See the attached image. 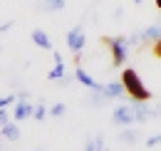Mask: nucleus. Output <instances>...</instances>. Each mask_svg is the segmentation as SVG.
<instances>
[{"mask_svg": "<svg viewBox=\"0 0 161 151\" xmlns=\"http://www.w3.org/2000/svg\"><path fill=\"white\" fill-rule=\"evenodd\" d=\"M126 94V87H124V82H109L104 89H102V97L104 99H119V97Z\"/></svg>", "mask_w": 161, "mask_h": 151, "instance_id": "obj_5", "label": "nucleus"}, {"mask_svg": "<svg viewBox=\"0 0 161 151\" xmlns=\"http://www.w3.org/2000/svg\"><path fill=\"white\" fill-rule=\"evenodd\" d=\"M67 45H69V50H72L75 55L82 52V47L87 45V35H84V27H82V25H75V27L67 32Z\"/></svg>", "mask_w": 161, "mask_h": 151, "instance_id": "obj_4", "label": "nucleus"}, {"mask_svg": "<svg viewBox=\"0 0 161 151\" xmlns=\"http://www.w3.org/2000/svg\"><path fill=\"white\" fill-rule=\"evenodd\" d=\"M102 42L112 50V62H114V67H121V64L126 62V55H129V42H126V37H104Z\"/></svg>", "mask_w": 161, "mask_h": 151, "instance_id": "obj_2", "label": "nucleus"}, {"mask_svg": "<svg viewBox=\"0 0 161 151\" xmlns=\"http://www.w3.org/2000/svg\"><path fill=\"white\" fill-rule=\"evenodd\" d=\"M151 50H154V55L161 59V40H156V42H154V47H151Z\"/></svg>", "mask_w": 161, "mask_h": 151, "instance_id": "obj_20", "label": "nucleus"}, {"mask_svg": "<svg viewBox=\"0 0 161 151\" xmlns=\"http://www.w3.org/2000/svg\"><path fill=\"white\" fill-rule=\"evenodd\" d=\"M10 121V114H8V107H0V126H5Z\"/></svg>", "mask_w": 161, "mask_h": 151, "instance_id": "obj_17", "label": "nucleus"}, {"mask_svg": "<svg viewBox=\"0 0 161 151\" xmlns=\"http://www.w3.org/2000/svg\"><path fill=\"white\" fill-rule=\"evenodd\" d=\"M32 114H35V107H32V104H27V102H18L15 109H13V119H15V121H25V119H30Z\"/></svg>", "mask_w": 161, "mask_h": 151, "instance_id": "obj_6", "label": "nucleus"}, {"mask_svg": "<svg viewBox=\"0 0 161 151\" xmlns=\"http://www.w3.org/2000/svg\"><path fill=\"white\" fill-rule=\"evenodd\" d=\"M0 131H3V136H5L8 141H18V139H20V129H18V124H13V121H8L5 126H0Z\"/></svg>", "mask_w": 161, "mask_h": 151, "instance_id": "obj_12", "label": "nucleus"}, {"mask_svg": "<svg viewBox=\"0 0 161 151\" xmlns=\"http://www.w3.org/2000/svg\"><path fill=\"white\" fill-rule=\"evenodd\" d=\"M45 114H47V109H45L42 104H37V107H35V114H32V119H37V121H42V119H45Z\"/></svg>", "mask_w": 161, "mask_h": 151, "instance_id": "obj_15", "label": "nucleus"}, {"mask_svg": "<svg viewBox=\"0 0 161 151\" xmlns=\"http://www.w3.org/2000/svg\"><path fill=\"white\" fill-rule=\"evenodd\" d=\"M159 144H161V134H154V136L146 139V146H149V149H154V146H159Z\"/></svg>", "mask_w": 161, "mask_h": 151, "instance_id": "obj_16", "label": "nucleus"}, {"mask_svg": "<svg viewBox=\"0 0 161 151\" xmlns=\"http://www.w3.org/2000/svg\"><path fill=\"white\" fill-rule=\"evenodd\" d=\"M121 82H124V87H126V94L131 97L134 102H149V99H151V92L144 87V82H141V77L136 75V70L126 67V70L121 72Z\"/></svg>", "mask_w": 161, "mask_h": 151, "instance_id": "obj_1", "label": "nucleus"}, {"mask_svg": "<svg viewBox=\"0 0 161 151\" xmlns=\"http://www.w3.org/2000/svg\"><path fill=\"white\" fill-rule=\"evenodd\" d=\"M114 124L117 126H131L136 124V114H134V104H121L114 109Z\"/></svg>", "mask_w": 161, "mask_h": 151, "instance_id": "obj_3", "label": "nucleus"}, {"mask_svg": "<svg viewBox=\"0 0 161 151\" xmlns=\"http://www.w3.org/2000/svg\"><path fill=\"white\" fill-rule=\"evenodd\" d=\"M154 3H156V8H159V10H161V0H154Z\"/></svg>", "mask_w": 161, "mask_h": 151, "instance_id": "obj_23", "label": "nucleus"}, {"mask_svg": "<svg viewBox=\"0 0 161 151\" xmlns=\"http://www.w3.org/2000/svg\"><path fill=\"white\" fill-rule=\"evenodd\" d=\"M119 139H121V141H129V144H131V141H136V139H139V134L134 131V129H124V131L119 134Z\"/></svg>", "mask_w": 161, "mask_h": 151, "instance_id": "obj_14", "label": "nucleus"}, {"mask_svg": "<svg viewBox=\"0 0 161 151\" xmlns=\"http://www.w3.org/2000/svg\"><path fill=\"white\" fill-rule=\"evenodd\" d=\"M37 151H40V149H37Z\"/></svg>", "mask_w": 161, "mask_h": 151, "instance_id": "obj_25", "label": "nucleus"}, {"mask_svg": "<svg viewBox=\"0 0 161 151\" xmlns=\"http://www.w3.org/2000/svg\"><path fill=\"white\" fill-rule=\"evenodd\" d=\"M32 42L40 47V50H52V40L45 30H32Z\"/></svg>", "mask_w": 161, "mask_h": 151, "instance_id": "obj_9", "label": "nucleus"}, {"mask_svg": "<svg viewBox=\"0 0 161 151\" xmlns=\"http://www.w3.org/2000/svg\"><path fill=\"white\" fill-rule=\"evenodd\" d=\"M75 77L80 79V82L84 84V87H87V89H94V92H102V89H104V87H102V84H97L92 77H89L87 72H84V70H82V67H77V70H75Z\"/></svg>", "mask_w": 161, "mask_h": 151, "instance_id": "obj_8", "label": "nucleus"}, {"mask_svg": "<svg viewBox=\"0 0 161 151\" xmlns=\"http://www.w3.org/2000/svg\"><path fill=\"white\" fill-rule=\"evenodd\" d=\"M84 151H97V141H87V146H84Z\"/></svg>", "mask_w": 161, "mask_h": 151, "instance_id": "obj_21", "label": "nucleus"}, {"mask_svg": "<svg viewBox=\"0 0 161 151\" xmlns=\"http://www.w3.org/2000/svg\"><path fill=\"white\" fill-rule=\"evenodd\" d=\"M134 3H136V5H141V3H144V0H134Z\"/></svg>", "mask_w": 161, "mask_h": 151, "instance_id": "obj_24", "label": "nucleus"}, {"mask_svg": "<svg viewBox=\"0 0 161 151\" xmlns=\"http://www.w3.org/2000/svg\"><path fill=\"white\" fill-rule=\"evenodd\" d=\"M64 5H67L64 0H45V8H47L50 13H57V10H62Z\"/></svg>", "mask_w": 161, "mask_h": 151, "instance_id": "obj_13", "label": "nucleus"}, {"mask_svg": "<svg viewBox=\"0 0 161 151\" xmlns=\"http://www.w3.org/2000/svg\"><path fill=\"white\" fill-rule=\"evenodd\" d=\"M134 40H144V42H156V40H161V25H151V27L141 30Z\"/></svg>", "mask_w": 161, "mask_h": 151, "instance_id": "obj_7", "label": "nucleus"}, {"mask_svg": "<svg viewBox=\"0 0 161 151\" xmlns=\"http://www.w3.org/2000/svg\"><path fill=\"white\" fill-rule=\"evenodd\" d=\"M10 104H15V97H0V107H10Z\"/></svg>", "mask_w": 161, "mask_h": 151, "instance_id": "obj_19", "label": "nucleus"}, {"mask_svg": "<svg viewBox=\"0 0 161 151\" xmlns=\"http://www.w3.org/2000/svg\"><path fill=\"white\" fill-rule=\"evenodd\" d=\"M134 114H136V124H144L149 116H154L156 112H151L144 102H134Z\"/></svg>", "mask_w": 161, "mask_h": 151, "instance_id": "obj_10", "label": "nucleus"}, {"mask_svg": "<svg viewBox=\"0 0 161 151\" xmlns=\"http://www.w3.org/2000/svg\"><path fill=\"white\" fill-rule=\"evenodd\" d=\"M64 109H67L64 104H55V107L50 109V114H52V116H62V114H64Z\"/></svg>", "mask_w": 161, "mask_h": 151, "instance_id": "obj_18", "label": "nucleus"}, {"mask_svg": "<svg viewBox=\"0 0 161 151\" xmlns=\"http://www.w3.org/2000/svg\"><path fill=\"white\" fill-rule=\"evenodd\" d=\"M50 79H62V77H67L64 75V59H62L60 52H55V67H52V72H50Z\"/></svg>", "mask_w": 161, "mask_h": 151, "instance_id": "obj_11", "label": "nucleus"}, {"mask_svg": "<svg viewBox=\"0 0 161 151\" xmlns=\"http://www.w3.org/2000/svg\"><path fill=\"white\" fill-rule=\"evenodd\" d=\"M10 27H13V22H5V25H0V32H8Z\"/></svg>", "mask_w": 161, "mask_h": 151, "instance_id": "obj_22", "label": "nucleus"}]
</instances>
